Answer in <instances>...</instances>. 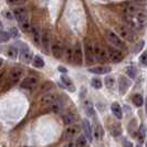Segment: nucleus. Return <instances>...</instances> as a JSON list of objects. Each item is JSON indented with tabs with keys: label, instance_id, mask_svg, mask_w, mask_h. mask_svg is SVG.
Wrapping results in <instances>:
<instances>
[{
	"label": "nucleus",
	"instance_id": "nucleus-1",
	"mask_svg": "<svg viewBox=\"0 0 147 147\" xmlns=\"http://www.w3.org/2000/svg\"><path fill=\"white\" fill-rule=\"evenodd\" d=\"M94 57L98 62H105L109 60V51L100 44H94Z\"/></svg>",
	"mask_w": 147,
	"mask_h": 147
},
{
	"label": "nucleus",
	"instance_id": "nucleus-2",
	"mask_svg": "<svg viewBox=\"0 0 147 147\" xmlns=\"http://www.w3.org/2000/svg\"><path fill=\"white\" fill-rule=\"evenodd\" d=\"M116 31H117V33L119 34V38L124 39L126 41H129V42L134 41V32H133L132 29L129 27L117 26L116 27Z\"/></svg>",
	"mask_w": 147,
	"mask_h": 147
},
{
	"label": "nucleus",
	"instance_id": "nucleus-3",
	"mask_svg": "<svg viewBox=\"0 0 147 147\" xmlns=\"http://www.w3.org/2000/svg\"><path fill=\"white\" fill-rule=\"evenodd\" d=\"M20 43V54H19V59L21 60L22 62L24 63H30L31 61H33V54L30 50L29 48L23 44L22 42H19Z\"/></svg>",
	"mask_w": 147,
	"mask_h": 147
},
{
	"label": "nucleus",
	"instance_id": "nucleus-4",
	"mask_svg": "<svg viewBox=\"0 0 147 147\" xmlns=\"http://www.w3.org/2000/svg\"><path fill=\"white\" fill-rule=\"evenodd\" d=\"M105 37L107 39V41L110 42L112 45H114L115 48H123L124 43L122 41V39L118 37L116 33H114L111 30H105Z\"/></svg>",
	"mask_w": 147,
	"mask_h": 147
},
{
	"label": "nucleus",
	"instance_id": "nucleus-5",
	"mask_svg": "<svg viewBox=\"0 0 147 147\" xmlns=\"http://www.w3.org/2000/svg\"><path fill=\"white\" fill-rule=\"evenodd\" d=\"M13 15H15V18L17 19V21L19 24H22L24 22H28V10L26 7H18L13 10Z\"/></svg>",
	"mask_w": 147,
	"mask_h": 147
},
{
	"label": "nucleus",
	"instance_id": "nucleus-6",
	"mask_svg": "<svg viewBox=\"0 0 147 147\" xmlns=\"http://www.w3.org/2000/svg\"><path fill=\"white\" fill-rule=\"evenodd\" d=\"M80 133V126L78 125H71L69 127H66L63 132V135H62V138L63 140H67L70 142L71 140H73L76 135H79Z\"/></svg>",
	"mask_w": 147,
	"mask_h": 147
},
{
	"label": "nucleus",
	"instance_id": "nucleus-7",
	"mask_svg": "<svg viewBox=\"0 0 147 147\" xmlns=\"http://www.w3.org/2000/svg\"><path fill=\"white\" fill-rule=\"evenodd\" d=\"M84 54H85V60L88 64H91L96 61L94 57V45L88 41H86L84 44Z\"/></svg>",
	"mask_w": 147,
	"mask_h": 147
},
{
	"label": "nucleus",
	"instance_id": "nucleus-8",
	"mask_svg": "<svg viewBox=\"0 0 147 147\" xmlns=\"http://www.w3.org/2000/svg\"><path fill=\"white\" fill-rule=\"evenodd\" d=\"M107 51H109V59H110L112 62H114V63H118V62H121L122 60L124 59L123 52L121 51V50H118V49L110 48Z\"/></svg>",
	"mask_w": 147,
	"mask_h": 147
},
{
	"label": "nucleus",
	"instance_id": "nucleus-9",
	"mask_svg": "<svg viewBox=\"0 0 147 147\" xmlns=\"http://www.w3.org/2000/svg\"><path fill=\"white\" fill-rule=\"evenodd\" d=\"M22 72L21 69H19V67H15V69H12L11 71H10V74H9V83L11 84V85H16V84H18L19 81H20V79H21Z\"/></svg>",
	"mask_w": 147,
	"mask_h": 147
},
{
	"label": "nucleus",
	"instance_id": "nucleus-10",
	"mask_svg": "<svg viewBox=\"0 0 147 147\" xmlns=\"http://www.w3.org/2000/svg\"><path fill=\"white\" fill-rule=\"evenodd\" d=\"M38 83H39V79L36 76H28L21 83V88H37Z\"/></svg>",
	"mask_w": 147,
	"mask_h": 147
},
{
	"label": "nucleus",
	"instance_id": "nucleus-11",
	"mask_svg": "<svg viewBox=\"0 0 147 147\" xmlns=\"http://www.w3.org/2000/svg\"><path fill=\"white\" fill-rule=\"evenodd\" d=\"M73 53H74V62L76 63V64H82V62H83V51H82V47L81 44L78 43L75 44V47L73 48Z\"/></svg>",
	"mask_w": 147,
	"mask_h": 147
},
{
	"label": "nucleus",
	"instance_id": "nucleus-12",
	"mask_svg": "<svg viewBox=\"0 0 147 147\" xmlns=\"http://www.w3.org/2000/svg\"><path fill=\"white\" fill-rule=\"evenodd\" d=\"M51 52L52 55L55 58V59H61L64 54V49L62 48V45L59 42H55L51 45Z\"/></svg>",
	"mask_w": 147,
	"mask_h": 147
},
{
	"label": "nucleus",
	"instance_id": "nucleus-13",
	"mask_svg": "<svg viewBox=\"0 0 147 147\" xmlns=\"http://www.w3.org/2000/svg\"><path fill=\"white\" fill-rule=\"evenodd\" d=\"M129 86H131V81L128 79H126L125 76H121L119 81H118V91H119V93L121 94H125Z\"/></svg>",
	"mask_w": 147,
	"mask_h": 147
},
{
	"label": "nucleus",
	"instance_id": "nucleus-14",
	"mask_svg": "<svg viewBox=\"0 0 147 147\" xmlns=\"http://www.w3.org/2000/svg\"><path fill=\"white\" fill-rule=\"evenodd\" d=\"M41 43H42L43 48L47 51L50 50V47H51V36H50L49 31L43 30V32L41 34Z\"/></svg>",
	"mask_w": 147,
	"mask_h": 147
},
{
	"label": "nucleus",
	"instance_id": "nucleus-15",
	"mask_svg": "<svg viewBox=\"0 0 147 147\" xmlns=\"http://www.w3.org/2000/svg\"><path fill=\"white\" fill-rule=\"evenodd\" d=\"M57 95H53V94H45L44 96L41 97V100H40V103L42 106H50L51 107L53 103L57 101Z\"/></svg>",
	"mask_w": 147,
	"mask_h": 147
},
{
	"label": "nucleus",
	"instance_id": "nucleus-16",
	"mask_svg": "<svg viewBox=\"0 0 147 147\" xmlns=\"http://www.w3.org/2000/svg\"><path fill=\"white\" fill-rule=\"evenodd\" d=\"M134 18H135V20H136L137 24L140 27H146L147 26V13L145 11L140 10L136 15L134 16Z\"/></svg>",
	"mask_w": 147,
	"mask_h": 147
},
{
	"label": "nucleus",
	"instance_id": "nucleus-17",
	"mask_svg": "<svg viewBox=\"0 0 147 147\" xmlns=\"http://www.w3.org/2000/svg\"><path fill=\"white\" fill-rule=\"evenodd\" d=\"M138 11H140L138 7L135 3H132V2L127 3L125 7H124V13H125L124 16H127V17H134Z\"/></svg>",
	"mask_w": 147,
	"mask_h": 147
},
{
	"label": "nucleus",
	"instance_id": "nucleus-18",
	"mask_svg": "<svg viewBox=\"0 0 147 147\" xmlns=\"http://www.w3.org/2000/svg\"><path fill=\"white\" fill-rule=\"evenodd\" d=\"M88 71L91 73L94 74H106L111 72V66L107 65H100V66H93V67H90Z\"/></svg>",
	"mask_w": 147,
	"mask_h": 147
},
{
	"label": "nucleus",
	"instance_id": "nucleus-19",
	"mask_svg": "<svg viewBox=\"0 0 147 147\" xmlns=\"http://www.w3.org/2000/svg\"><path fill=\"white\" fill-rule=\"evenodd\" d=\"M83 131H84V136L88 138V142H92L93 138V135H92V127L91 124L88 119H84L83 121Z\"/></svg>",
	"mask_w": 147,
	"mask_h": 147
},
{
	"label": "nucleus",
	"instance_id": "nucleus-20",
	"mask_svg": "<svg viewBox=\"0 0 147 147\" xmlns=\"http://www.w3.org/2000/svg\"><path fill=\"white\" fill-rule=\"evenodd\" d=\"M111 109H112V112H113V114L115 115V117L116 118L121 119V118L123 117V111H122V107H121V105H119L118 103L114 102V103L112 104Z\"/></svg>",
	"mask_w": 147,
	"mask_h": 147
},
{
	"label": "nucleus",
	"instance_id": "nucleus-21",
	"mask_svg": "<svg viewBox=\"0 0 147 147\" xmlns=\"http://www.w3.org/2000/svg\"><path fill=\"white\" fill-rule=\"evenodd\" d=\"M61 80H62V82H63L64 86H65L69 91H71V92H74V91H75V88H74L73 82H72V80H71L69 76H66V75H62Z\"/></svg>",
	"mask_w": 147,
	"mask_h": 147
},
{
	"label": "nucleus",
	"instance_id": "nucleus-22",
	"mask_svg": "<svg viewBox=\"0 0 147 147\" xmlns=\"http://www.w3.org/2000/svg\"><path fill=\"white\" fill-rule=\"evenodd\" d=\"M64 57L67 60V62H72L74 60V53H73V48H71L70 45H67L64 48Z\"/></svg>",
	"mask_w": 147,
	"mask_h": 147
},
{
	"label": "nucleus",
	"instance_id": "nucleus-23",
	"mask_svg": "<svg viewBox=\"0 0 147 147\" xmlns=\"http://www.w3.org/2000/svg\"><path fill=\"white\" fill-rule=\"evenodd\" d=\"M62 119H63V123L65 124V125H74V121H75V117H74V115L72 114V113H66V114H64L63 115V117H62Z\"/></svg>",
	"mask_w": 147,
	"mask_h": 147
},
{
	"label": "nucleus",
	"instance_id": "nucleus-24",
	"mask_svg": "<svg viewBox=\"0 0 147 147\" xmlns=\"http://www.w3.org/2000/svg\"><path fill=\"white\" fill-rule=\"evenodd\" d=\"M86 144H88V138L84 135H80L75 140V145H76V147H85Z\"/></svg>",
	"mask_w": 147,
	"mask_h": 147
},
{
	"label": "nucleus",
	"instance_id": "nucleus-25",
	"mask_svg": "<svg viewBox=\"0 0 147 147\" xmlns=\"http://www.w3.org/2000/svg\"><path fill=\"white\" fill-rule=\"evenodd\" d=\"M133 103L136 107H140L143 104H144V100H143V96L140 94H135L133 96Z\"/></svg>",
	"mask_w": 147,
	"mask_h": 147
},
{
	"label": "nucleus",
	"instance_id": "nucleus-26",
	"mask_svg": "<svg viewBox=\"0 0 147 147\" xmlns=\"http://www.w3.org/2000/svg\"><path fill=\"white\" fill-rule=\"evenodd\" d=\"M94 136L96 140H101L103 137V128L100 124H95L94 127Z\"/></svg>",
	"mask_w": 147,
	"mask_h": 147
},
{
	"label": "nucleus",
	"instance_id": "nucleus-27",
	"mask_svg": "<svg viewBox=\"0 0 147 147\" xmlns=\"http://www.w3.org/2000/svg\"><path fill=\"white\" fill-rule=\"evenodd\" d=\"M32 64H33V66H34V67L40 69V67H43V66H44V61H43V59H42L41 57L37 55V57H34V58H33Z\"/></svg>",
	"mask_w": 147,
	"mask_h": 147
},
{
	"label": "nucleus",
	"instance_id": "nucleus-28",
	"mask_svg": "<svg viewBox=\"0 0 147 147\" xmlns=\"http://www.w3.org/2000/svg\"><path fill=\"white\" fill-rule=\"evenodd\" d=\"M32 37H33V41H34V43L36 44H40L41 43V34H40V32L38 31L36 28H32Z\"/></svg>",
	"mask_w": 147,
	"mask_h": 147
},
{
	"label": "nucleus",
	"instance_id": "nucleus-29",
	"mask_svg": "<svg viewBox=\"0 0 147 147\" xmlns=\"http://www.w3.org/2000/svg\"><path fill=\"white\" fill-rule=\"evenodd\" d=\"M51 109L54 113H58V112L61 111V109H62V101L60 100L59 97H58V98H57V101L53 103V105L51 106Z\"/></svg>",
	"mask_w": 147,
	"mask_h": 147
},
{
	"label": "nucleus",
	"instance_id": "nucleus-30",
	"mask_svg": "<svg viewBox=\"0 0 147 147\" xmlns=\"http://www.w3.org/2000/svg\"><path fill=\"white\" fill-rule=\"evenodd\" d=\"M145 137H146V132H145V127L144 126H140V128L137 132V138L140 140V143H143L145 140Z\"/></svg>",
	"mask_w": 147,
	"mask_h": 147
},
{
	"label": "nucleus",
	"instance_id": "nucleus-31",
	"mask_svg": "<svg viewBox=\"0 0 147 147\" xmlns=\"http://www.w3.org/2000/svg\"><path fill=\"white\" fill-rule=\"evenodd\" d=\"M19 53H20V52H19V50L16 48L15 45H13V47H10V49H9V57H10L11 59H17Z\"/></svg>",
	"mask_w": 147,
	"mask_h": 147
},
{
	"label": "nucleus",
	"instance_id": "nucleus-32",
	"mask_svg": "<svg viewBox=\"0 0 147 147\" xmlns=\"http://www.w3.org/2000/svg\"><path fill=\"white\" fill-rule=\"evenodd\" d=\"M105 85L109 88H114V85H115V79L113 76H106L105 78Z\"/></svg>",
	"mask_w": 147,
	"mask_h": 147
},
{
	"label": "nucleus",
	"instance_id": "nucleus-33",
	"mask_svg": "<svg viewBox=\"0 0 147 147\" xmlns=\"http://www.w3.org/2000/svg\"><path fill=\"white\" fill-rule=\"evenodd\" d=\"M91 84H92V86L96 90H100V88H102V81L100 80V79H97V78H94L92 81H91Z\"/></svg>",
	"mask_w": 147,
	"mask_h": 147
},
{
	"label": "nucleus",
	"instance_id": "nucleus-34",
	"mask_svg": "<svg viewBox=\"0 0 147 147\" xmlns=\"http://www.w3.org/2000/svg\"><path fill=\"white\" fill-rule=\"evenodd\" d=\"M144 44H145L144 40H140V41H138V42H137V44L135 45V48H134V53H138V52H140V50L144 48Z\"/></svg>",
	"mask_w": 147,
	"mask_h": 147
},
{
	"label": "nucleus",
	"instance_id": "nucleus-35",
	"mask_svg": "<svg viewBox=\"0 0 147 147\" xmlns=\"http://www.w3.org/2000/svg\"><path fill=\"white\" fill-rule=\"evenodd\" d=\"M9 39H10V33H8L6 31H1V32H0V40H1V41L7 42Z\"/></svg>",
	"mask_w": 147,
	"mask_h": 147
},
{
	"label": "nucleus",
	"instance_id": "nucleus-36",
	"mask_svg": "<svg viewBox=\"0 0 147 147\" xmlns=\"http://www.w3.org/2000/svg\"><path fill=\"white\" fill-rule=\"evenodd\" d=\"M140 64L143 66H147V51L144 52V53L140 55Z\"/></svg>",
	"mask_w": 147,
	"mask_h": 147
},
{
	"label": "nucleus",
	"instance_id": "nucleus-37",
	"mask_svg": "<svg viewBox=\"0 0 147 147\" xmlns=\"http://www.w3.org/2000/svg\"><path fill=\"white\" fill-rule=\"evenodd\" d=\"M126 72H127L128 76H129L131 79H134V78H135V75H136V70H135L134 67H128Z\"/></svg>",
	"mask_w": 147,
	"mask_h": 147
},
{
	"label": "nucleus",
	"instance_id": "nucleus-38",
	"mask_svg": "<svg viewBox=\"0 0 147 147\" xmlns=\"http://www.w3.org/2000/svg\"><path fill=\"white\" fill-rule=\"evenodd\" d=\"M3 15H5V17L7 18L8 20H12V19H15V15H13V12H11V11H9V10L3 11Z\"/></svg>",
	"mask_w": 147,
	"mask_h": 147
},
{
	"label": "nucleus",
	"instance_id": "nucleus-39",
	"mask_svg": "<svg viewBox=\"0 0 147 147\" xmlns=\"http://www.w3.org/2000/svg\"><path fill=\"white\" fill-rule=\"evenodd\" d=\"M9 33H10V37L11 38H18L19 37V32H18V30L16 29V28H11Z\"/></svg>",
	"mask_w": 147,
	"mask_h": 147
},
{
	"label": "nucleus",
	"instance_id": "nucleus-40",
	"mask_svg": "<svg viewBox=\"0 0 147 147\" xmlns=\"http://www.w3.org/2000/svg\"><path fill=\"white\" fill-rule=\"evenodd\" d=\"M52 85L51 83H44L43 85H42V88H41V92H45V91H49V90H51L52 88Z\"/></svg>",
	"mask_w": 147,
	"mask_h": 147
},
{
	"label": "nucleus",
	"instance_id": "nucleus-41",
	"mask_svg": "<svg viewBox=\"0 0 147 147\" xmlns=\"http://www.w3.org/2000/svg\"><path fill=\"white\" fill-rule=\"evenodd\" d=\"M62 147H76L75 145V140H70V142H66L65 144Z\"/></svg>",
	"mask_w": 147,
	"mask_h": 147
},
{
	"label": "nucleus",
	"instance_id": "nucleus-42",
	"mask_svg": "<svg viewBox=\"0 0 147 147\" xmlns=\"http://www.w3.org/2000/svg\"><path fill=\"white\" fill-rule=\"evenodd\" d=\"M86 111H88V115H92L93 114V111H92V106L90 103H86Z\"/></svg>",
	"mask_w": 147,
	"mask_h": 147
},
{
	"label": "nucleus",
	"instance_id": "nucleus-43",
	"mask_svg": "<svg viewBox=\"0 0 147 147\" xmlns=\"http://www.w3.org/2000/svg\"><path fill=\"white\" fill-rule=\"evenodd\" d=\"M10 5H18V6H21V5H24L26 2L24 1H9Z\"/></svg>",
	"mask_w": 147,
	"mask_h": 147
},
{
	"label": "nucleus",
	"instance_id": "nucleus-44",
	"mask_svg": "<svg viewBox=\"0 0 147 147\" xmlns=\"http://www.w3.org/2000/svg\"><path fill=\"white\" fill-rule=\"evenodd\" d=\"M124 147H133V145H132V143L131 142H128V140H124Z\"/></svg>",
	"mask_w": 147,
	"mask_h": 147
},
{
	"label": "nucleus",
	"instance_id": "nucleus-45",
	"mask_svg": "<svg viewBox=\"0 0 147 147\" xmlns=\"http://www.w3.org/2000/svg\"><path fill=\"white\" fill-rule=\"evenodd\" d=\"M59 70L61 71V72H64V73H66V69H65V67H63V66H59Z\"/></svg>",
	"mask_w": 147,
	"mask_h": 147
},
{
	"label": "nucleus",
	"instance_id": "nucleus-46",
	"mask_svg": "<svg viewBox=\"0 0 147 147\" xmlns=\"http://www.w3.org/2000/svg\"><path fill=\"white\" fill-rule=\"evenodd\" d=\"M145 112H146V115H147V97H146V100H145Z\"/></svg>",
	"mask_w": 147,
	"mask_h": 147
},
{
	"label": "nucleus",
	"instance_id": "nucleus-47",
	"mask_svg": "<svg viewBox=\"0 0 147 147\" xmlns=\"http://www.w3.org/2000/svg\"><path fill=\"white\" fill-rule=\"evenodd\" d=\"M1 29H2V24H1V22H0V32H1Z\"/></svg>",
	"mask_w": 147,
	"mask_h": 147
},
{
	"label": "nucleus",
	"instance_id": "nucleus-48",
	"mask_svg": "<svg viewBox=\"0 0 147 147\" xmlns=\"http://www.w3.org/2000/svg\"><path fill=\"white\" fill-rule=\"evenodd\" d=\"M135 147H143V146H142L140 144H137V145H136V146H135Z\"/></svg>",
	"mask_w": 147,
	"mask_h": 147
},
{
	"label": "nucleus",
	"instance_id": "nucleus-49",
	"mask_svg": "<svg viewBox=\"0 0 147 147\" xmlns=\"http://www.w3.org/2000/svg\"><path fill=\"white\" fill-rule=\"evenodd\" d=\"M2 75H3V73H0V81H1V78H2Z\"/></svg>",
	"mask_w": 147,
	"mask_h": 147
},
{
	"label": "nucleus",
	"instance_id": "nucleus-50",
	"mask_svg": "<svg viewBox=\"0 0 147 147\" xmlns=\"http://www.w3.org/2000/svg\"><path fill=\"white\" fill-rule=\"evenodd\" d=\"M1 64H2V59H0V66H1Z\"/></svg>",
	"mask_w": 147,
	"mask_h": 147
},
{
	"label": "nucleus",
	"instance_id": "nucleus-51",
	"mask_svg": "<svg viewBox=\"0 0 147 147\" xmlns=\"http://www.w3.org/2000/svg\"><path fill=\"white\" fill-rule=\"evenodd\" d=\"M146 147H147V140H146Z\"/></svg>",
	"mask_w": 147,
	"mask_h": 147
}]
</instances>
